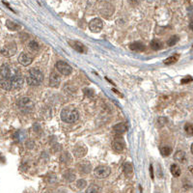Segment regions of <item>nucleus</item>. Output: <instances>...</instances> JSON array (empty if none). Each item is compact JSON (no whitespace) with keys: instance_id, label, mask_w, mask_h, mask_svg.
<instances>
[{"instance_id":"f257e3e1","label":"nucleus","mask_w":193,"mask_h":193,"mask_svg":"<svg viewBox=\"0 0 193 193\" xmlns=\"http://www.w3.org/2000/svg\"><path fill=\"white\" fill-rule=\"evenodd\" d=\"M78 117H79L78 111L72 107H65L61 111V119L65 123L68 124L75 123L77 121Z\"/></svg>"},{"instance_id":"f03ea898","label":"nucleus","mask_w":193,"mask_h":193,"mask_svg":"<svg viewBox=\"0 0 193 193\" xmlns=\"http://www.w3.org/2000/svg\"><path fill=\"white\" fill-rule=\"evenodd\" d=\"M43 80V72L38 69H31L27 76V83L31 86H38Z\"/></svg>"},{"instance_id":"7ed1b4c3","label":"nucleus","mask_w":193,"mask_h":193,"mask_svg":"<svg viewBox=\"0 0 193 193\" xmlns=\"http://www.w3.org/2000/svg\"><path fill=\"white\" fill-rule=\"evenodd\" d=\"M18 106L24 112H31V111H33L34 106L35 105H34V102L31 98L24 97L18 101Z\"/></svg>"},{"instance_id":"20e7f679","label":"nucleus","mask_w":193,"mask_h":193,"mask_svg":"<svg viewBox=\"0 0 193 193\" xmlns=\"http://www.w3.org/2000/svg\"><path fill=\"white\" fill-rule=\"evenodd\" d=\"M94 173H95V176L98 179H105V178H107L110 175V168L105 165H101L98 166L94 170Z\"/></svg>"},{"instance_id":"39448f33","label":"nucleus","mask_w":193,"mask_h":193,"mask_svg":"<svg viewBox=\"0 0 193 193\" xmlns=\"http://www.w3.org/2000/svg\"><path fill=\"white\" fill-rule=\"evenodd\" d=\"M56 69L58 70L59 72H61L62 75L64 76H69V75H71V72H72V67L69 65L68 63L66 62H64V61H58L56 63V65H55Z\"/></svg>"},{"instance_id":"423d86ee","label":"nucleus","mask_w":193,"mask_h":193,"mask_svg":"<svg viewBox=\"0 0 193 193\" xmlns=\"http://www.w3.org/2000/svg\"><path fill=\"white\" fill-rule=\"evenodd\" d=\"M103 27V21H101V18H93L92 21L89 23V28L90 30L94 33H98Z\"/></svg>"},{"instance_id":"0eeeda50","label":"nucleus","mask_w":193,"mask_h":193,"mask_svg":"<svg viewBox=\"0 0 193 193\" xmlns=\"http://www.w3.org/2000/svg\"><path fill=\"white\" fill-rule=\"evenodd\" d=\"M17 51V44L14 43H10L8 44H6L3 48H2V54L5 57H11L13 56Z\"/></svg>"},{"instance_id":"6e6552de","label":"nucleus","mask_w":193,"mask_h":193,"mask_svg":"<svg viewBox=\"0 0 193 193\" xmlns=\"http://www.w3.org/2000/svg\"><path fill=\"white\" fill-rule=\"evenodd\" d=\"M11 81H12V87L13 88L19 89L21 87H22L24 79L21 76H19V75H13V76L11 78Z\"/></svg>"},{"instance_id":"1a4fd4ad","label":"nucleus","mask_w":193,"mask_h":193,"mask_svg":"<svg viewBox=\"0 0 193 193\" xmlns=\"http://www.w3.org/2000/svg\"><path fill=\"white\" fill-rule=\"evenodd\" d=\"M112 147L116 152L121 153L124 151V149H125V143H124V140L122 138L117 137L112 141Z\"/></svg>"},{"instance_id":"9d476101","label":"nucleus","mask_w":193,"mask_h":193,"mask_svg":"<svg viewBox=\"0 0 193 193\" xmlns=\"http://www.w3.org/2000/svg\"><path fill=\"white\" fill-rule=\"evenodd\" d=\"M18 60L19 64H21L22 66H28V65H30V64L32 63L33 58L30 57L26 53H21V54H19Z\"/></svg>"},{"instance_id":"9b49d317","label":"nucleus","mask_w":193,"mask_h":193,"mask_svg":"<svg viewBox=\"0 0 193 193\" xmlns=\"http://www.w3.org/2000/svg\"><path fill=\"white\" fill-rule=\"evenodd\" d=\"M61 78L56 72H51L50 76H49V85L51 87H58L60 84Z\"/></svg>"},{"instance_id":"f8f14e48","label":"nucleus","mask_w":193,"mask_h":193,"mask_svg":"<svg viewBox=\"0 0 193 193\" xmlns=\"http://www.w3.org/2000/svg\"><path fill=\"white\" fill-rule=\"evenodd\" d=\"M1 79H6V78H12L13 75L11 73V69L6 64H3L1 66Z\"/></svg>"},{"instance_id":"ddd939ff","label":"nucleus","mask_w":193,"mask_h":193,"mask_svg":"<svg viewBox=\"0 0 193 193\" xmlns=\"http://www.w3.org/2000/svg\"><path fill=\"white\" fill-rule=\"evenodd\" d=\"M69 43H71V46L72 47V48L76 49L77 52L83 53L84 51H85V46H84L82 43L77 42V41H70Z\"/></svg>"},{"instance_id":"4468645a","label":"nucleus","mask_w":193,"mask_h":193,"mask_svg":"<svg viewBox=\"0 0 193 193\" xmlns=\"http://www.w3.org/2000/svg\"><path fill=\"white\" fill-rule=\"evenodd\" d=\"M87 153V149L85 146H81V147H76L75 149H73V155L76 157H82L86 155Z\"/></svg>"},{"instance_id":"2eb2a0df","label":"nucleus","mask_w":193,"mask_h":193,"mask_svg":"<svg viewBox=\"0 0 193 193\" xmlns=\"http://www.w3.org/2000/svg\"><path fill=\"white\" fill-rule=\"evenodd\" d=\"M174 159L178 162L185 163L186 161V154L184 151H178L174 155Z\"/></svg>"},{"instance_id":"dca6fc26","label":"nucleus","mask_w":193,"mask_h":193,"mask_svg":"<svg viewBox=\"0 0 193 193\" xmlns=\"http://www.w3.org/2000/svg\"><path fill=\"white\" fill-rule=\"evenodd\" d=\"M130 48L131 50L140 52V51L145 50V46H144V43H142L140 42H135V43H132L130 44Z\"/></svg>"},{"instance_id":"f3484780","label":"nucleus","mask_w":193,"mask_h":193,"mask_svg":"<svg viewBox=\"0 0 193 193\" xmlns=\"http://www.w3.org/2000/svg\"><path fill=\"white\" fill-rule=\"evenodd\" d=\"M78 168L82 173H89L91 171V164L88 161H82L78 164Z\"/></svg>"},{"instance_id":"a211bd4d","label":"nucleus","mask_w":193,"mask_h":193,"mask_svg":"<svg viewBox=\"0 0 193 193\" xmlns=\"http://www.w3.org/2000/svg\"><path fill=\"white\" fill-rule=\"evenodd\" d=\"M113 130H114V131L118 133V134H123L124 132H126L127 130V127L125 124L120 123V124H117V125L113 127Z\"/></svg>"},{"instance_id":"6ab92c4d","label":"nucleus","mask_w":193,"mask_h":193,"mask_svg":"<svg viewBox=\"0 0 193 193\" xmlns=\"http://www.w3.org/2000/svg\"><path fill=\"white\" fill-rule=\"evenodd\" d=\"M1 87H2V89H4V90H6V91L11 90V89L13 88L11 78L1 79Z\"/></svg>"},{"instance_id":"aec40b11","label":"nucleus","mask_w":193,"mask_h":193,"mask_svg":"<svg viewBox=\"0 0 193 193\" xmlns=\"http://www.w3.org/2000/svg\"><path fill=\"white\" fill-rule=\"evenodd\" d=\"M6 26L9 30H11V31H16V30H18V29H21V25H18V23L13 22L11 21H6Z\"/></svg>"},{"instance_id":"412c9836","label":"nucleus","mask_w":193,"mask_h":193,"mask_svg":"<svg viewBox=\"0 0 193 193\" xmlns=\"http://www.w3.org/2000/svg\"><path fill=\"white\" fill-rule=\"evenodd\" d=\"M179 57H180L179 54H174V55L166 58L164 60V64H165V65H171V64H174V63H176L178 60H179Z\"/></svg>"},{"instance_id":"4be33fe9","label":"nucleus","mask_w":193,"mask_h":193,"mask_svg":"<svg viewBox=\"0 0 193 193\" xmlns=\"http://www.w3.org/2000/svg\"><path fill=\"white\" fill-rule=\"evenodd\" d=\"M170 171L174 177H179L181 175V168L179 167V165H177V164H172L171 168H170Z\"/></svg>"},{"instance_id":"5701e85b","label":"nucleus","mask_w":193,"mask_h":193,"mask_svg":"<svg viewBox=\"0 0 193 193\" xmlns=\"http://www.w3.org/2000/svg\"><path fill=\"white\" fill-rule=\"evenodd\" d=\"M151 47L154 49V50H159L162 47V43L159 40H153L151 42Z\"/></svg>"},{"instance_id":"b1692460","label":"nucleus","mask_w":193,"mask_h":193,"mask_svg":"<svg viewBox=\"0 0 193 193\" xmlns=\"http://www.w3.org/2000/svg\"><path fill=\"white\" fill-rule=\"evenodd\" d=\"M124 172H125V174L127 176V177H130L131 174H132V165L130 164V163H128L127 162L125 165H124Z\"/></svg>"},{"instance_id":"393cba45","label":"nucleus","mask_w":193,"mask_h":193,"mask_svg":"<svg viewBox=\"0 0 193 193\" xmlns=\"http://www.w3.org/2000/svg\"><path fill=\"white\" fill-rule=\"evenodd\" d=\"M160 153L163 156H168L169 155H171L172 153V148L169 146H164L160 149Z\"/></svg>"},{"instance_id":"a878e982","label":"nucleus","mask_w":193,"mask_h":193,"mask_svg":"<svg viewBox=\"0 0 193 193\" xmlns=\"http://www.w3.org/2000/svg\"><path fill=\"white\" fill-rule=\"evenodd\" d=\"M98 190L100 189H98V187L96 185H91L87 188L86 193H98Z\"/></svg>"},{"instance_id":"bb28decb","label":"nucleus","mask_w":193,"mask_h":193,"mask_svg":"<svg viewBox=\"0 0 193 193\" xmlns=\"http://www.w3.org/2000/svg\"><path fill=\"white\" fill-rule=\"evenodd\" d=\"M14 138L18 140V141H22L24 138H25V133H24L23 131H18L16 132V134H14Z\"/></svg>"},{"instance_id":"cd10ccee","label":"nucleus","mask_w":193,"mask_h":193,"mask_svg":"<svg viewBox=\"0 0 193 193\" xmlns=\"http://www.w3.org/2000/svg\"><path fill=\"white\" fill-rule=\"evenodd\" d=\"M65 178H66V180L69 181V182H72L75 180V178H76V175L73 174V173L71 171V170H69L66 174H65Z\"/></svg>"},{"instance_id":"c85d7f7f","label":"nucleus","mask_w":193,"mask_h":193,"mask_svg":"<svg viewBox=\"0 0 193 193\" xmlns=\"http://www.w3.org/2000/svg\"><path fill=\"white\" fill-rule=\"evenodd\" d=\"M185 130L186 132V134L188 135H193V126L191 124H186L185 126Z\"/></svg>"},{"instance_id":"c756f323","label":"nucleus","mask_w":193,"mask_h":193,"mask_svg":"<svg viewBox=\"0 0 193 193\" xmlns=\"http://www.w3.org/2000/svg\"><path fill=\"white\" fill-rule=\"evenodd\" d=\"M178 41H179V37H178V36H172L169 39V41H168L167 43H168V46H169V47H173L174 44L177 43Z\"/></svg>"},{"instance_id":"7c9ffc66","label":"nucleus","mask_w":193,"mask_h":193,"mask_svg":"<svg viewBox=\"0 0 193 193\" xmlns=\"http://www.w3.org/2000/svg\"><path fill=\"white\" fill-rule=\"evenodd\" d=\"M29 48L32 49V50H34V51L38 50V49H39V44H38V43L35 42V41H31L30 43H29Z\"/></svg>"},{"instance_id":"2f4dec72","label":"nucleus","mask_w":193,"mask_h":193,"mask_svg":"<svg viewBox=\"0 0 193 193\" xmlns=\"http://www.w3.org/2000/svg\"><path fill=\"white\" fill-rule=\"evenodd\" d=\"M86 185H87V182H86L85 180H78L76 182V186L78 187V188H80V189L84 188Z\"/></svg>"},{"instance_id":"473e14b6","label":"nucleus","mask_w":193,"mask_h":193,"mask_svg":"<svg viewBox=\"0 0 193 193\" xmlns=\"http://www.w3.org/2000/svg\"><path fill=\"white\" fill-rule=\"evenodd\" d=\"M83 92H84V94H85L86 96L90 97V98L94 96V91H93V90H91V89L85 88V89H83Z\"/></svg>"},{"instance_id":"72a5a7b5","label":"nucleus","mask_w":193,"mask_h":193,"mask_svg":"<svg viewBox=\"0 0 193 193\" xmlns=\"http://www.w3.org/2000/svg\"><path fill=\"white\" fill-rule=\"evenodd\" d=\"M193 80L192 79V77L191 76H186V77H185V78H182V80H181V83L182 84H186V83H189V82H191Z\"/></svg>"},{"instance_id":"f704fd0d","label":"nucleus","mask_w":193,"mask_h":193,"mask_svg":"<svg viewBox=\"0 0 193 193\" xmlns=\"http://www.w3.org/2000/svg\"><path fill=\"white\" fill-rule=\"evenodd\" d=\"M150 173H151V177L152 179H154V170H153V165H150Z\"/></svg>"},{"instance_id":"c9c22d12","label":"nucleus","mask_w":193,"mask_h":193,"mask_svg":"<svg viewBox=\"0 0 193 193\" xmlns=\"http://www.w3.org/2000/svg\"><path fill=\"white\" fill-rule=\"evenodd\" d=\"M112 91H113V92H115V93L117 94V95H119V96H120V97H123V96L121 95V94H120V93H119V92H118L117 90H115V89H112Z\"/></svg>"},{"instance_id":"e433bc0d","label":"nucleus","mask_w":193,"mask_h":193,"mask_svg":"<svg viewBox=\"0 0 193 193\" xmlns=\"http://www.w3.org/2000/svg\"><path fill=\"white\" fill-rule=\"evenodd\" d=\"M188 170H189V172L191 173V174H193V165L188 167Z\"/></svg>"},{"instance_id":"4c0bfd02","label":"nucleus","mask_w":193,"mask_h":193,"mask_svg":"<svg viewBox=\"0 0 193 193\" xmlns=\"http://www.w3.org/2000/svg\"><path fill=\"white\" fill-rule=\"evenodd\" d=\"M189 28L191 29V30H193V21L190 22V24H189Z\"/></svg>"},{"instance_id":"58836bf2","label":"nucleus","mask_w":193,"mask_h":193,"mask_svg":"<svg viewBox=\"0 0 193 193\" xmlns=\"http://www.w3.org/2000/svg\"><path fill=\"white\" fill-rule=\"evenodd\" d=\"M190 150H191V153H192V155H193V144L191 145V149Z\"/></svg>"}]
</instances>
